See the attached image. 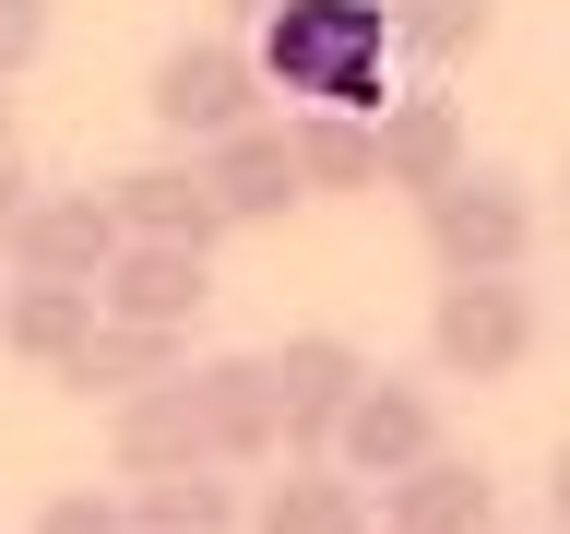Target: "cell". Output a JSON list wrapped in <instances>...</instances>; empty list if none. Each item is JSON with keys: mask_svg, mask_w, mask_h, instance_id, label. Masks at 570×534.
Wrapping results in <instances>:
<instances>
[{"mask_svg": "<svg viewBox=\"0 0 570 534\" xmlns=\"http://www.w3.org/2000/svg\"><path fill=\"white\" fill-rule=\"evenodd\" d=\"M214 297L203 249H167V238H119V261L96 274V320H155V333H190Z\"/></svg>", "mask_w": 570, "mask_h": 534, "instance_id": "9c48e42d", "label": "cell"}, {"mask_svg": "<svg viewBox=\"0 0 570 534\" xmlns=\"http://www.w3.org/2000/svg\"><path fill=\"white\" fill-rule=\"evenodd\" d=\"M0 155H12V96H0Z\"/></svg>", "mask_w": 570, "mask_h": 534, "instance_id": "484cf974", "label": "cell"}, {"mask_svg": "<svg viewBox=\"0 0 570 534\" xmlns=\"http://www.w3.org/2000/svg\"><path fill=\"white\" fill-rule=\"evenodd\" d=\"M262 24H274L262 83H285L309 107H381V48H392L381 0H274Z\"/></svg>", "mask_w": 570, "mask_h": 534, "instance_id": "6da1fadb", "label": "cell"}, {"mask_svg": "<svg viewBox=\"0 0 570 534\" xmlns=\"http://www.w3.org/2000/svg\"><path fill=\"white\" fill-rule=\"evenodd\" d=\"M356 380H368V356H356L345 333H285V345L262 356V392H274V452H333V416L356 404Z\"/></svg>", "mask_w": 570, "mask_h": 534, "instance_id": "5b68a950", "label": "cell"}, {"mask_svg": "<svg viewBox=\"0 0 570 534\" xmlns=\"http://www.w3.org/2000/svg\"><path fill=\"white\" fill-rule=\"evenodd\" d=\"M381 24H392V48H404V60L452 71V60H475V48H488L499 0H381Z\"/></svg>", "mask_w": 570, "mask_h": 534, "instance_id": "ffe728a7", "label": "cell"}, {"mask_svg": "<svg viewBox=\"0 0 570 534\" xmlns=\"http://www.w3.org/2000/svg\"><path fill=\"white\" fill-rule=\"evenodd\" d=\"M534 356V297L511 274H452L428 297V368L440 380H511Z\"/></svg>", "mask_w": 570, "mask_h": 534, "instance_id": "3957f363", "label": "cell"}, {"mask_svg": "<svg viewBox=\"0 0 570 534\" xmlns=\"http://www.w3.org/2000/svg\"><path fill=\"white\" fill-rule=\"evenodd\" d=\"M24 202H36V178H24V155H0V249H12V226H24Z\"/></svg>", "mask_w": 570, "mask_h": 534, "instance_id": "603a6c76", "label": "cell"}, {"mask_svg": "<svg viewBox=\"0 0 570 534\" xmlns=\"http://www.w3.org/2000/svg\"><path fill=\"white\" fill-rule=\"evenodd\" d=\"M178 368H190V333H155V320H96V333H83V356L60 368V392H71V404H119V392L178 380Z\"/></svg>", "mask_w": 570, "mask_h": 534, "instance_id": "5bb4252c", "label": "cell"}, {"mask_svg": "<svg viewBox=\"0 0 570 534\" xmlns=\"http://www.w3.org/2000/svg\"><path fill=\"white\" fill-rule=\"evenodd\" d=\"M238 534H368V498H356V475H274Z\"/></svg>", "mask_w": 570, "mask_h": 534, "instance_id": "d6986e66", "label": "cell"}, {"mask_svg": "<svg viewBox=\"0 0 570 534\" xmlns=\"http://www.w3.org/2000/svg\"><path fill=\"white\" fill-rule=\"evenodd\" d=\"M0 261H12L24 285H96L107 261H119V214H107V190H36Z\"/></svg>", "mask_w": 570, "mask_h": 534, "instance_id": "52a82bcc", "label": "cell"}, {"mask_svg": "<svg viewBox=\"0 0 570 534\" xmlns=\"http://www.w3.org/2000/svg\"><path fill=\"white\" fill-rule=\"evenodd\" d=\"M214 12H238V24H262V12H274V0H214Z\"/></svg>", "mask_w": 570, "mask_h": 534, "instance_id": "d4e9b609", "label": "cell"}, {"mask_svg": "<svg viewBox=\"0 0 570 534\" xmlns=\"http://www.w3.org/2000/svg\"><path fill=\"white\" fill-rule=\"evenodd\" d=\"M48 60V0H0V83Z\"/></svg>", "mask_w": 570, "mask_h": 534, "instance_id": "7402d4cb", "label": "cell"}, {"mask_svg": "<svg viewBox=\"0 0 570 534\" xmlns=\"http://www.w3.org/2000/svg\"><path fill=\"white\" fill-rule=\"evenodd\" d=\"M131 534H238V475L226 463L131 475Z\"/></svg>", "mask_w": 570, "mask_h": 534, "instance_id": "ac0fdd59", "label": "cell"}, {"mask_svg": "<svg viewBox=\"0 0 570 534\" xmlns=\"http://www.w3.org/2000/svg\"><path fill=\"white\" fill-rule=\"evenodd\" d=\"M488 523H499V487L463 452H428L381 487V534H488Z\"/></svg>", "mask_w": 570, "mask_h": 534, "instance_id": "7c38bea8", "label": "cell"}, {"mask_svg": "<svg viewBox=\"0 0 570 534\" xmlns=\"http://www.w3.org/2000/svg\"><path fill=\"white\" fill-rule=\"evenodd\" d=\"M285 155H297V190H309V202H356V190H381L368 107H297V119H285Z\"/></svg>", "mask_w": 570, "mask_h": 534, "instance_id": "9a60e30c", "label": "cell"}, {"mask_svg": "<svg viewBox=\"0 0 570 534\" xmlns=\"http://www.w3.org/2000/svg\"><path fill=\"white\" fill-rule=\"evenodd\" d=\"M440 452V404H428V380H392V368H368L356 380V404L333 416V475H404V463Z\"/></svg>", "mask_w": 570, "mask_h": 534, "instance_id": "8992f818", "label": "cell"}, {"mask_svg": "<svg viewBox=\"0 0 570 534\" xmlns=\"http://www.w3.org/2000/svg\"><path fill=\"white\" fill-rule=\"evenodd\" d=\"M416 214H428V261L440 274H523V249H534V190L511 167H463Z\"/></svg>", "mask_w": 570, "mask_h": 534, "instance_id": "7a4b0ae2", "label": "cell"}, {"mask_svg": "<svg viewBox=\"0 0 570 534\" xmlns=\"http://www.w3.org/2000/svg\"><path fill=\"white\" fill-rule=\"evenodd\" d=\"M36 534H131V498H107V487H60L48 511H36Z\"/></svg>", "mask_w": 570, "mask_h": 534, "instance_id": "44dd1931", "label": "cell"}, {"mask_svg": "<svg viewBox=\"0 0 570 534\" xmlns=\"http://www.w3.org/2000/svg\"><path fill=\"white\" fill-rule=\"evenodd\" d=\"M107 452H119V475H178V463H214V452H203V416H190V368H178V380L119 392Z\"/></svg>", "mask_w": 570, "mask_h": 534, "instance_id": "2e32d148", "label": "cell"}, {"mask_svg": "<svg viewBox=\"0 0 570 534\" xmlns=\"http://www.w3.org/2000/svg\"><path fill=\"white\" fill-rule=\"evenodd\" d=\"M368 534H381V523H368Z\"/></svg>", "mask_w": 570, "mask_h": 534, "instance_id": "4316f807", "label": "cell"}, {"mask_svg": "<svg viewBox=\"0 0 570 534\" xmlns=\"http://www.w3.org/2000/svg\"><path fill=\"white\" fill-rule=\"evenodd\" d=\"M547 511H559V534H570V452L547 463Z\"/></svg>", "mask_w": 570, "mask_h": 534, "instance_id": "cb8c5ba5", "label": "cell"}, {"mask_svg": "<svg viewBox=\"0 0 570 534\" xmlns=\"http://www.w3.org/2000/svg\"><path fill=\"white\" fill-rule=\"evenodd\" d=\"M142 107H155V131L167 142H226L238 119H262V60L249 48H226V36H190V48H167L155 60V83H142Z\"/></svg>", "mask_w": 570, "mask_h": 534, "instance_id": "277c9868", "label": "cell"}, {"mask_svg": "<svg viewBox=\"0 0 570 534\" xmlns=\"http://www.w3.org/2000/svg\"><path fill=\"white\" fill-rule=\"evenodd\" d=\"M488 534H499V523H488Z\"/></svg>", "mask_w": 570, "mask_h": 534, "instance_id": "83f0119b", "label": "cell"}, {"mask_svg": "<svg viewBox=\"0 0 570 534\" xmlns=\"http://www.w3.org/2000/svg\"><path fill=\"white\" fill-rule=\"evenodd\" d=\"M190 167H203L226 226H285V202H309V190H297V155H285V119H238V131L203 142Z\"/></svg>", "mask_w": 570, "mask_h": 534, "instance_id": "ba28073f", "label": "cell"}, {"mask_svg": "<svg viewBox=\"0 0 570 534\" xmlns=\"http://www.w3.org/2000/svg\"><path fill=\"white\" fill-rule=\"evenodd\" d=\"M83 333H96V285H12L0 297V345L24 368H48V380L83 356Z\"/></svg>", "mask_w": 570, "mask_h": 534, "instance_id": "e0dca14e", "label": "cell"}, {"mask_svg": "<svg viewBox=\"0 0 570 534\" xmlns=\"http://www.w3.org/2000/svg\"><path fill=\"white\" fill-rule=\"evenodd\" d=\"M190 416H203L214 463H274V392H262V356H203L190 368Z\"/></svg>", "mask_w": 570, "mask_h": 534, "instance_id": "4fadbf2b", "label": "cell"}, {"mask_svg": "<svg viewBox=\"0 0 570 534\" xmlns=\"http://www.w3.org/2000/svg\"><path fill=\"white\" fill-rule=\"evenodd\" d=\"M107 214H119V238H167V249H203V261H214V238H238V226L214 214L190 155H155V167L107 178Z\"/></svg>", "mask_w": 570, "mask_h": 534, "instance_id": "8fae6325", "label": "cell"}, {"mask_svg": "<svg viewBox=\"0 0 570 534\" xmlns=\"http://www.w3.org/2000/svg\"><path fill=\"white\" fill-rule=\"evenodd\" d=\"M368 142H381V190H452L463 167H475V131H463L452 96H381V119H368Z\"/></svg>", "mask_w": 570, "mask_h": 534, "instance_id": "30bf717a", "label": "cell"}]
</instances>
